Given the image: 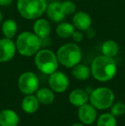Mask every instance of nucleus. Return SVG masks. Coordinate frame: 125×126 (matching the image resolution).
<instances>
[{
  "instance_id": "1",
  "label": "nucleus",
  "mask_w": 125,
  "mask_h": 126,
  "mask_svg": "<svg viewBox=\"0 0 125 126\" xmlns=\"http://www.w3.org/2000/svg\"><path fill=\"white\" fill-rule=\"evenodd\" d=\"M117 73V63L113 58L105 55L98 56L91 64V74L99 81H111Z\"/></svg>"
},
{
  "instance_id": "2",
  "label": "nucleus",
  "mask_w": 125,
  "mask_h": 126,
  "mask_svg": "<svg viewBox=\"0 0 125 126\" xmlns=\"http://www.w3.org/2000/svg\"><path fill=\"white\" fill-rule=\"evenodd\" d=\"M16 50L24 57L35 55L41 47V39L34 33L24 31L18 35L15 41Z\"/></svg>"
},
{
  "instance_id": "3",
  "label": "nucleus",
  "mask_w": 125,
  "mask_h": 126,
  "mask_svg": "<svg viewBox=\"0 0 125 126\" xmlns=\"http://www.w3.org/2000/svg\"><path fill=\"white\" fill-rule=\"evenodd\" d=\"M17 10L23 18L28 20L38 19L45 12L46 0H18Z\"/></svg>"
},
{
  "instance_id": "4",
  "label": "nucleus",
  "mask_w": 125,
  "mask_h": 126,
  "mask_svg": "<svg viewBox=\"0 0 125 126\" xmlns=\"http://www.w3.org/2000/svg\"><path fill=\"white\" fill-rule=\"evenodd\" d=\"M58 63L66 68H73L82 59V51L76 43H66L57 51Z\"/></svg>"
},
{
  "instance_id": "5",
  "label": "nucleus",
  "mask_w": 125,
  "mask_h": 126,
  "mask_svg": "<svg viewBox=\"0 0 125 126\" xmlns=\"http://www.w3.org/2000/svg\"><path fill=\"white\" fill-rule=\"evenodd\" d=\"M34 63L37 68L44 74L51 75L58 68L57 54L49 49H40L35 54Z\"/></svg>"
},
{
  "instance_id": "6",
  "label": "nucleus",
  "mask_w": 125,
  "mask_h": 126,
  "mask_svg": "<svg viewBox=\"0 0 125 126\" xmlns=\"http://www.w3.org/2000/svg\"><path fill=\"white\" fill-rule=\"evenodd\" d=\"M115 95L108 88H98L90 94V102L96 109L104 110L111 107L114 102Z\"/></svg>"
},
{
  "instance_id": "7",
  "label": "nucleus",
  "mask_w": 125,
  "mask_h": 126,
  "mask_svg": "<svg viewBox=\"0 0 125 126\" xmlns=\"http://www.w3.org/2000/svg\"><path fill=\"white\" fill-rule=\"evenodd\" d=\"M38 76L32 71H26L20 76L18 79L19 89L24 94H33L39 88Z\"/></svg>"
},
{
  "instance_id": "8",
  "label": "nucleus",
  "mask_w": 125,
  "mask_h": 126,
  "mask_svg": "<svg viewBox=\"0 0 125 126\" xmlns=\"http://www.w3.org/2000/svg\"><path fill=\"white\" fill-rule=\"evenodd\" d=\"M69 79L64 73L61 71H54L49 77V85L53 91L57 93H63L66 91L69 87Z\"/></svg>"
},
{
  "instance_id": "9",
  "label": "nucleus",
  "mask_w": 125,
  "mask_h": 126,
  "mask_svg": "<svg viewBox=\"0 0 125 126\" xmlns=\"http://www.w3.org/2000/svg\"><path fill=\"white\" fill-rule=\"evenodd\" d=\"M16 46L11 39L3 38L0 40V63L11 60L16 53Z\"/></svg>"
},
{
  "instance_id": "10",
  "label": "nucleus",
  "mask_w": 125,
  "mask_h": 126,
  "mask_svg": "<svg viewBox=\"0 0 125 126\" xmlns=\"http://www.w3.org/2000/svg\"><path fill=\"white\" fill-rule=\"evenodd\" d=\"M78 117L80 121L85 125H92L97 118L96 108L92 104H84L79 107Z\"/></svg>"
},
{
  "instance_id": "11",
  "label": "nucleus",
  "mask_w": 125,
  "mask_h": 126,
  "mask_svg": "<svg viewBox=\"0 0 125 126\" xmlns=\"http://www.w3.org/2000/svg\"><path fill=\"white\" fill-rule=\"evenodd\" d=\"M72 22L74 27L79 31H86L91 28L92 25V19L90 16L84 11H78L74 14Z\"/></svg>"
},
{
  "instance_id": "12",
  "label": "nucleus",
  "mask_w": 125,
  "mask_h": 126,
  "mask_svg": "<svg viewBox=\"0 0 125 126\" xmlns=\"http://www.w3.org/2000/svg\"><path fill=\"white\" fill-rule=\"evenodd\" d=\"M45 12L48 18L53 22H60L66 16L63 11L61 3L59 2H52L51 3L47 4Z\"/></svg>"
},
{
  "instance_id": "13",
  "label": "nucleus",
  "mask_w": 125,
  "mask_h": 126,
  "mask_svg": "<svg viewBox=\"0 0 125 126\" xmlns=\"http://www.w3.org/2000/svg\"><path fill=\"white\" fill-rule=\"evenodd\" d=\"M20 121L15 111L5 109L0 111V126H17Z\"/></svg>"
},
{
  "instance_id": "14",
  "label": "nucleus",
  "mask_w": 125,
  "mask_h": 126,
  "mask_svg": "<svg viewBox=\"0 0 125 126\" xmlns=\"http://www.w3.org/2000/svg\"><path fill=\"white\" fill-rule=\"evenodd\" d=\"M33 33L40 39L48 38L51 33V25L46 19L38 18L33 23Z\"/></svg>"
},
{
  "instance_id": "15",
  "label": "nucleus",
  "mask_w": 125,
  "mask_h": 126,
  "mask_svg": "<svg viewBox=\"0 0 125 126\" xmlns=\"http://www.w3.org/2000/svg\"><path fill=\"white\" fill-rule=\"evenodd\" d=\"M88 100H89L88 93L83 89H80V88L73 90L69 94V102L72 105H74V106H79V107L82 106V105L86 104L88 101Z\"/></svg>"
},
{
  "instance_id": "16",
  "label": "nucleus",
  "mask_w": 125,
  "mask_h": 126,
  "mask_svg": "<svg viewBox=\"0 0 125 126\" xmlns=\"http://www.w3.org/2000/svg\"><path fill=\"white\" fill-rule=\"evenodd\" d=\"M40 106V101L36 96L33 94H27L22 101V108L25 112L32 114L34 113Z\"/></svg>"
},
{
  "instance_id": "17",
  "label": "nucleus",
  "mask_w": 125,
  "mask_h": 126,
  "mask_svg": "<svg viewBox=\"0 0 125 126\" xmlns=\"http://www.w3.org/2000/svg\"><path fill=\"white\" fill-rule=\"evenodd\" d=\"M72 75L79 81H85L91 75V69L86 64L78 63L72 68Z\"/></svg>"
},
{
  "instance_id": "18",
  "label": "nucleus",
  "mask_w": 125,
  "mask_h": 126,
  "mask_svg": "<svg viewBox=\"0 0 125 126\" xmlns=\"http://www.w3.org/2000/svg\"><path fill=\"white\" fill-rule=\"evenodd\" d=\"M35 96L37 97L40 103L44 105L52 104L53 102L54 99H55V95H54L53 92L46 88H42L37 90Z\"/></svg>"
},
{
  "instance_id": "19",
  "label": "nucleus",
  "mask_w": 125,
  "mask_h": 126,
  "mask_svg": "<svg viewBox=\"0 0 125 126\" xmlns=\"http://www.w3.org/2000/svg\"><path fill=\"white\" fill-rule=\"evenodd\" d=\"M17 28H18L17 23L12 19L5 20L2 24V32L5 38L8 39H12L15 37V35L16 34Z\"/></svg>"
},
{
  "instance_id": "20",
  "label": "nucleus",
  "mask_w": 125,
  "mask_h": 126,
  "mask_svg": "<svg viewBox=\"0 0 125 126\" xmlns=\"http://www.w3.org/2000/svg\"><path fill=\"white\" fill-rule=\"evenodd\" d=\"M101 51L103 55H105V56L110 57V58H114L118 53L119 47L116 41L109 40L103 43L101 47Z\"/></svg>"
},
{
  "instance_id": "21",
  "label": "nucleus",
  "mask_w": 125,
  "mask_h": 126,
  "mask_svg": "<svg viewBox=\"0 0 125 126\" xmlns=\"http://www.w3.org/2000/svg\"><path fill=\"white\" fill-rule=\"evenodd\" d=\"M75 27L73 24L69 22H62L57 26L56 32L58 37L63 39H68L72 36V34L75 32Z\"/></svg>"
},
{
  "instance_id": "22",
  "label": "nucleus",
  "mask_w": 125,
  "mask_h": 126,
  "mask_svg": "<svg viewBox=\"0 0 125 126\" xmlns=\"http://www.w3.org/2000/svg\"><path fill=\"white\" fill-rule=\"evenodd\" d=\"M97 126H117L116 117L111 113H104L97 120Z\"/></svg>"
},
{
  "instance_id": "23",
  "label": "nucleus",
  "mask_w": 125,
  "mask_h": 126,
  "mask_svg": "<svg viewBox=\"0 0 125 126\" xmlns=\"http://www.w3.org/2000/svg\"><path fill=\"white\" fill-rule=\"evenodd\" d=\"M62 5V9L63 13L65 14V16L68 15H73L75 13V10H76V6H75V3H73L72 1L69 0H66L61 3Z\"/></svg>"
},
{
  "instance_id": "24",
  "label": "nucleus",
  "mask_w": 125,
  "mask_h": 126,
  "mask_svg": "<svg viewBox=\"0 0 125 126\" xmlns=\"http://www.w3.org/2000/svg\"><path fill=\"white\" fill-rule=\"evenodd\" d=\"M111 113L115 117L122 116L125 113V105L122 102H117L111 106Z\"/></svg>"
},
{
  "instance_id": "25",
  "label": "nucleus",
  "mask_w": 125,
  "mask_h": 126,
  "mask_svg": "<svg viewBox=\"0 0 125 126\" xmlns=\"http://www.w3.org/2000/svg\"><path fill=\"white\" fill-rule=\"evenodd\" d=\"M72 38H73L74 41L75 43H79V42H82L83 40V33H82V31H75L74 33L72 34Z\"/></svg>"
},
{
  "instance_id": "26",
  "label": "nucleus",
  "mask_w": 125,
  "mask_h": 126,
  "mask_svg": "<svg viewBox=\"0 0 125 126\" xmlns=\"http://www.w3.org/2000/svg\"><path fill=\"white\" fill-rule=\"evenodd\" d=\"M86 34L88 38H94V35H95V30L93 29L92 28H89L88 29L86 30Z\"/></svg>"
},
{
  "instance_id": "27",
  "label": "nucleus",
  "mask_w": 125,
  "mask_h": 126,
  "mask_svg": "<svg viewBox=\"0 0 125 126\" xmlns=\"http://www.w3.org/2000/svg\"><path fill=\"white\" fill-rule=\"evenodd\" d=\"M13 0H0V6H8L11 4Z\"/></svg>"
},
{
  "instance_id": "28",
  "label": "nucleus",
  "mask_w": 125,
  "mask_h": 126,
  "mask_svg": "<svg viewBox=\"0 0 125 126\" xmlns=\"http://www.w3.org/2000/svg\"><path fill=\"white\" fill-rule=\"evenodd\" d=\"M72 126H84L83 124H81V123H75L74 125H72Z\"/></svg>"
},
{
  "instance_id": "29",
  "label": "nucleus",
  "mask_w": 125,
  "mask_h": 126,
  "mask_svg": "<svg viewBox=\"0 0 125 126\" xmlns=\"http://www.w3.org/2000/svg\"><path fill=\"white\" fill-rule=\"evenodd\" d=\"M2 20H3V16H2V12H1V10H0V24H1V22H2Z\"/></svg>"
}]
</instances>
